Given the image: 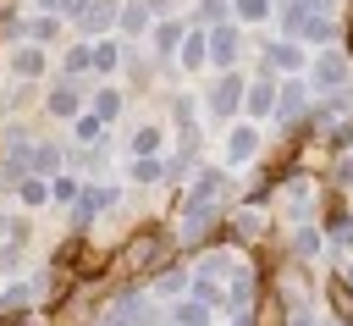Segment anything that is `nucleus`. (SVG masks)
<instances>
[{
    "label": "nucleus",
    "mask_w": 353,
    "mask_h": 326,
    "mask_svg": "<svg viewBox=\"0 0 353 326\" xmlns=\"http://www.w3.org/2000/svg\"><path fill=\"white\" fill-rule=\"evenodd\" d=\"M39 66H44L39 50H17V77H39Z\"/></svg>",
    "instance_id": "nucleus-1"
},
{
    "label": "nucleus",
    "mask_w": 353,
    "mask_h": 326,
    "mask_svg": "<svg viewBox=\"0 0 353 326\" xmlns=\"http://www.w3.org/2000/svg\"><path fill=\"white\" fill-rule=\"evenodd\" d=\"M72 99H77L72 88H55V94H50V111H55V116H72Z\"/></svg>",
    "instance_id": "nucleus-2"
},
{
    "label": "nucleus",
    "mask_w": 353,
    "mask_h": 326,
    "mask_svg": "<svg viewBox=\"0 0 353 326\" xmlns=\"http://www.w3.org/2000/svg\"><path fill=\"white\" fill-rule=\"evenodd\" d=\"M0 232H6V215H0Z\"/></svg>",
    "instance_id": "nucleus-3"
}]
</instances>
